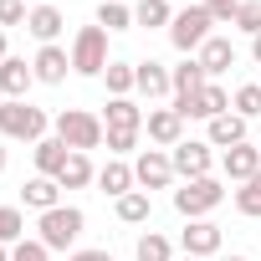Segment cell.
I'll list each match as a JSON object with an SVG mask.
<instances>
[{"mask_svg": "<svg viewBox=\"0 0 261 261\" xmlns=\"http://www.w3.org/2000/svg\"><path fill=\"white\" fill-rule=\"evenodd\" d=\"M51 128H57V139H62V144H67L72 154L102 149V139H108L102 118H97V113H87V108H62V113L51 118Z\"/></svg>", "mask_w": 261, "mask_h": 261, "instance_id": "1", "label": "cell"}, {"mask_svg": "<svg viewBox=\"0 0 261 261\" xmlns=\"http://www.w3.org/2000/svg\"><path fill=\"white\" fill-rule=\"evenodd\" d=\"M51 118L41 108H31L26 97H6L0 102V139H21V144H41Z\"/></svg>", "mask_w": 261, "mask_h": 261, "instance_id": "2", "label": "cell"}, {"mask_svg": "<svg viewBox=\"0 0 261 261\" xmlns=\"http://www.w3.org/2000/svg\"><path fill=\"white\" fill-rule=\"evenodd\" d=\"M36 241L46 246V251H72L77 246V236L87 230V215L77 210V205H57V210H46L41 220H36Z\"/></svg>", "mask_w": 261, "mask_h": 261, "instance_id": "3", "label": "cell"}, {"mask_svg": "<svg viewBox=\"0 0 261 261\" xmlns=\"http://www.w3.org/2000/svg\"><path fill=\"white\" fill-rule=\"evenodd\" d=\"M215 16L205 11V6H185V11H174V21H169V41H174V51H185V57H195L215 31Z\"/></svg>", "mask_w": 261, "mask_h": 261, "instance_id": "4", "label": "cell"}, {"mask_svg": "<svg viewBox=\"0 0 261 261\" xmlns=\"http://www.w3.org/2000/svg\"><path fill=\"white\" fill-rule=\"evenodd\" d=\"M215 205H225V185H220L215 174H205V179H185V185L174 190V210H179L185 220H205Z\"/></svg>", "mask_w": 261, "mask_h": 261, "instance_id": "5", "label": "cell"}, {"mask_svg": "<svg viewBox=\"0 0 261 261\" xmlns=\"http://www.w3.org/2000/svg\"><path fill=\"white\" fill-rule=\"evenodd\" d=\"M72 72L77 77H102L108 72V31L102 26H82L72 36Z\"/></svg>", "mask_w": 261, "mask_h": 261, "instance_id": "6", "label": "cell"}, {"mask_svg": "<svg viewBox=\"0 0 261 261\" xmlns=\"http://www.w3.org/2000/svg\"><path fill=\"white\" fill-rule=\"evenodd\" d=\"M134 179H139V190H169V185L179 179L169 149H144V154L134 159Z\"/></svg>", "mask_w": 261, "mask_h": 261, "instance_id": "7", "label": "cell"}, {"mask_svg": "<svg viewBox=\"0 0 261 261\" xmlns=\"http://www.w3.org/2000/svg\"><path fill=\"white\" fill-rule=\"evenodd\" d=\"M169 159H174V174H179V179H205V174L215 169V154H210L205 139H185V144H174Z\"/></svg>", "mask_w": 261, "mask_h": 261, "instance_id": "8", "label": "cell"}, {"mask_svg": "<svg viewBox=\"0 0 261 261\" xmlns=\"http://www.w3.org/2000/svg\"><path fill=\"white\" fill-rule=\"evenodd\" d=\"M179 246H185V256H195V261L220 256V225H215V220H190V225L179 230Z\"/></svg>", "mask_w": 261, "mask_h": 261, "instance_id": "9", "label": "cell"}, {"mask_svg": "<svg viewBox=\"0 0 261 261\" xmlns=\"http://www.w3.org/2000/svg\"><path fill=\"white\" fill-rule=\"evenodd\" d=\"M31 72H36V82L62 87V82H67V72H72V51H67V46H41V51L31 57Z\"/></svg>", "mask_w": 261, "mask_h": 261, "instance_id": "10", "label": "cell"}, {"mask_svg": "<svg viewBox=\"0 0 261 261\" xmlns=\"http://www.w3.org/2000/svg\"><path fill=\"white\" fill-rule=\"evenodd\" d=\"M220 174L236 179V185H246L251 174H261V144H236V149H225V154H220Z\"/></svg>", "mask_w": 261, "mask_h": 261, "instance_id": "11", "label": "cell"}, {"mask_svg": "<svg viewBox=\"0 0 261 261\" xmlns=\"http://www.w3.org/2000/svg\"><path fill=\"white\" fill-rule=\"evenodd\" d=\"M144 128H149V144H159V149L185 144V118H179L174 108H154V113L144 118Z\"/></svg>", "mask_w": 261, "mask_h": 261, "instance_id": "12", "label": "cell"}, {"mask_svg": "<svg viewBox=\"0 0 261 261\" xmlns=\"http://www.w3.org/2000/svg\"><path fill=\"white\" fill-rule=\"evenodd\" d=\"M21 205L46 215V210H57V205H62V185H57L51 174H31V179L21 185Z\"/></svg>", "mask_w": 261, "mask_h": 261, "instance_id": "13", "label": "cell"}, {"mask_svg": "<svg viewBox=\"0 0 261 261\" xmlns=\"http://www.w3.org/2000/svg\"><path fill=\"white\" fill-rule=\"evenodd\" d=\"M31 82H36V72H31L26 57H6L0 62V97H26Z\"/></svg>", "mask_w": 261, "mask_h": 261, "instance_id": "14", "label": "cell"}, {"mask_svg": "<svg viewBox=\"0 0 261 261\" xmlns=\"http://www.w3.org/2000/svg\"><path fill=\"white\" fill-rule=\"evenodd\" d=\"M26 31H31L41 46H57V36L67 31V21H62V11H57V6H31V16H26Z\"/></svg>", "mask_w": 261, "mask_h": 261, "instance_id": "15", "label": "cell"}, {"mask_svg": "<svg viewBox=\"0 0 261 261\" xmlns=\"http://www.w3.org/2000/svg\"><path fill=\"white\" fill-rule=\"evenodd\" d=\"M205 144H210V149H236V144H246V118H241V113H220V118H210Z\"/></svg>", "mask_w": 261, "mask_h": 261, "instance_id": "16", "label": "cell"}, {"mask_svg": "<svg viewBox=\"0 0 261 261\" xmlns=\"http://www.w3.org/2000/svg\"><path fill=\"white\" fill-rule=\"evenodd\" d=\"M97 185H102V195H113V200H123L128 190H139L134 164H128V159H108V164L97 169Z\"/></svg>", "mask_w": 261, "mask_h": 261, "instance_id": "17", "label": "cell"}, {"mask_svg": "<svg viewBox=\"0 0 261 261\" xmlns=\"http://www.w3.org/2000/svg\"><path fill=\"white\" fill-rule=\"evenodd\" d=\"M195 57H200L205 77H220V72H230V67H236V46H230V36H210Z\"/></svg>", "mask_w": 261, "mask_h": 261, "instance_id": "18", "label": "cell"}, {"mask_svg": "<svg viewBox=\"0 0 261 261\" xmlns=\"http://www.w3.org/2000/svg\"><path fill=\"white\" fill-rule=\"evenodd\" d=\"M144 108L134 97H108V113H102V128H134V134H144Z\"/></svg>", "mask_w": 261, "mask_h": 261, "instance_id": "19", "label": "cell"}, {"mask_svg": "<svg viewBox=\"0 0 261 261\" xmlns=\"http://www.w3.org/2000/svg\"><path fill=\"white\" fill-rule=\"evenodd\" d=\"M134 72H139V92H144L149 102L174 92V77H169V67H159V62H134Z\"/></svg>", "mask_w": 261, "mask_h": 261, "instance_id": "20", "label": "cell"}, {"mask_svg": "<svg viewBox=\"0 0 261 261\" xmlns=\"http://www.w3.org/2000/svg\"><path fill=\"white\" fill-rule=\"evenodd\" d=\"M31 149H36V174H51V179H57V174H62V164L72 159V149H67L57 134H46V139H41V144H31Z\"/></svg>", "mask_w": 261, "mask_h": 261, "instance_id": "21", "label": "cell"}, {"mask_svg": "<svg viewBox=\"0 0 261 261\" xmlns=\"http://www.w3.org/2000/svg\"><path fill=\"white\" fill-rule=\"evenodd\" d=\"M149 215H154L149 190H128V195L118 200V220H123V225H149Z\"/></svg>", "mask_w": 261, "mask_h": 261, "instance_id": "22", "label": "cell"}, {"mask_svg": "<svg viewBox=\"0 0 261 261\" xmlns=\"http://www.w3.org/2000/svg\"><path fill=\"white\" fill-rule=\"evenodd\" d=\"M169 77H174V97H190V92H200V87L210 82V77H205V67H200V57H185Z\"/></svg>", "mask_w": 261, "mask_h": 261, "instance_id": "23", "label": "cell"}, {"mask_svg": "<svg viewBox=\"0 0 261 261\" xmlns=\"http://www.w3.org/2000/svg\"><path fill=\"white\" fill-rule=\"evenodd\" d=\"M92 179H97V169H92V159H87V154H72V159L62 164V174H57V185H62V190H87Z\"/></svg>", "mask_w": 261, "mask_h": 261, "instance_id": "24", "label": "cell"}, {"mask_svg": "<svg viewBox=\"0 0 261 261\" xmlns=\"http://www.w3.org/2000/svg\"><path fill=\"white\" fill-rule=\"evenodd\" d=\"M102 82H108V97H128V92H139V72H134V62H108Z\"/></svg>", "mask_w": 261, "mask_h": 261, "instance_id": "25", "label": "cell"}, {"mask_svg": "<svg viewBox=\"0 0 261 261\" xmlns=\"http://www.w3.org/2000/svg\"><path fill=\"white\" fill-rule=\"evenodd\" d=\"M174 21V6L169 0H139L134 6V26H144V31H159V26H169Z\"/></svg>", "mask_w": 261, "mask_h": 261, "instance_id": "26", "label": "cell"}, {"mask_svg": "<svg viewBox=\"0 0 261 261\" xmlns=\"http://www.w3.org/2000/svg\"><path fill=\"white\" fill-rule=\"evenodd\" d=\"M134 261H174V246H169V236H159V230H144V236H139V246H134Z\"/></svg>", "mask_w": 261, "mask_h": 261, "instance_id": "27", "label": "cell"}, {"mask_svg": "<svg viewBox=\"0 0 261 261\" xmlns=\"http://www.w3.org/2000/svg\"><path fill=\"white\" fill-rule=\"evenodd\" d=\"M97 26H102V31H128V26H134V6H123V0H102V6H97Z\"/></svg>", "mask_w": 261, "mask_h": 261, "instance_id": "28", "label": "cell"}, {"mask_svg": "<svg viewBox=\"0 0 261 261\" xmlns=\"http://www.w3.org/2000/svg\"><path fill=\"white\" fill-rule=\"evenodd\" d=\"M16 241H26V215L21 205H0V246H16Z\"/></svg>", "mask_w": 261, "mask_h": 261, "instance_id": "29", "label": "cell"}, {"mask_svg": "<svg viewBox=\"0 0 261 261\" xmlns=\"http://www.w3.org/2000/svg\"><path fill=\"white\" fill-rule=\"evenodd\" d=\"M230 108L251 123V118H261V82H246V87H236V97H230Z\"/></svg>", "mask_w": 261, "mask_h": 261, "instance_id": "30", "label": "cell"}, {"mask_svg": "<svg viewBox=\"0 0 261 261\" xmlns=\"http://www.w3.org/2000/svg\"><path fill=\"white\" fill-rule=\"evenodd\" d=\"M236 210H241L246 220H256V215H261V174H251V179L236 190Z\"/></svg>", "mask_w": 261, "mask_h": 261, "instance_id": "31", "label": "cell"}, {"mask_svg": "<svg viewBox=\"0 0 261 261\" xmlns=\"http://www.w3.org/2000/svg\"><path fill=\"white\" fill-rule=\"evenodd\" d=\"M230 26L246 31V36H261V0H241V11H236Z\"/></svg>", "mask_w": 261, "mask_h": 261, "instance_id": "32", "label": "cell"}, {"mask_svg": "<svg viewBox=\"0 0 261 261\" xmlns=\"http://www.w3.org/2000/svg\"><path fill=\"white\" fill-rule=\"evenodd\" d=\"M102 144H108L113 159H123V154H134V149H139V134H134V128H108V139H102Z\"/></svg>", "mask_w": 261, "mask_h": 261, "instance_id": "33", "label": "cell"}, {"mask_svg": "<svg viewBox=\"0 0 261 261\" xmlns=\"http://www.w3.org/2000/svg\"><path fill=\"white\" fill-rule=\"evenodd\" d=\"M26 0H0V31H6V26H26Z\"/></svg>", "mask_w": 261, "mask_h": 261, "instance_id": "34", "label": "cell"}, {"mask_svg": "<svg viewBox=\"0 0 261 261\" xmlns=\"http://www.w3.org/2000/svg\"><path fill=\"white\" fill-rule=\"evenodd\" d=\"M11 261H51V251L41 241H16L11 246Z\"/></svg>", "mask_w": 261, "mask_h": 261, "instance_id": "35", "label": "cell"}, {"mask_svg": "<svg viewBox=\"0 0 261 261\" xmlns=\"http://www.w3.org/2000/svg\"><path fill=\"white\" fill-rule=\"evenodd\" d=\"M200 6L215 16V21H236V11H241V0H200Z\"/></svg>", "mask_w": 261, "mask_h": 261, "instance_id": "36", "label": "cell"}, {"mask_svg": "<svg viewBox=\"0 0 261 261\" xmlns=\"http://www.w3.org/2000/svg\"><path fill=\"white\" fill-rule=\"evenodd\" d=\"M67 261H113V251H102V246H92V251H72Z\"/></svg>", "mask_w": 261, "mask_h": 261, "instance_id": "37", "label": "cell"}, {"mask_svg": "<svg viewBox=\"0 0 261 261\" xmlns=\"http://www.w3.org/2000/svg\"><path fill=\"white\" fill-rule=\"evenodd\" d=\"M251 62L261 67V36H251Z\"/></svg>", "mask_w": 261, "mask_h": 261, "instance_id": "38", "label": "cell"}, {"mask_svg": "<svg viewBox=\"0 0 261 261\" xmlns=\"http://www.w3.org/2000/svg\"><path fill=\"white\" fill-rule=\"evenodd\" d=\"M6 164H11V154H6V139H0V174H6Z\"/></svg>", "mask_w": 261, "mask_h": 261, "instance_id": "39", "label": "cell"}, {"mask_svg": "<svg viewBox=\"0 0 261 261\" xmlns=\"http://www.w3.org/2000/svg\"><path fill=\"white\" fill-rule=\"evenodd\" d=\"M6 57H11V51H6V31H0V62H6Z\"/></svg>", "mask_w": 261, "mask_h": 261, "instance_id": "40", "label": "cell"}, {"mask_svg": "<svg viewBox=\"0 0 261 261\" xmlns=\"http://www.w3.org/2000/svg\"><path fill=\"white\" fill-rule=\"evenodd\" d=\"M215 261H246V256H225V251H220V256H215Z\"/></svg>", "mask_w": 261, "mask_h": 261, "instance_id": "41", "label": "cell"}, {"mask_svg": "<svg viewBox=\"0 0 261 261\" xmlns=\"http://www.w3.org/2000/svg\"><path fill=\"white\" fill-rule=\"evenodd\" d=\"M0 261H11V246H0Z\"/></svg>", "mask_w": 261, "mask_h": 261, "instance_id": "42", "label": "cell"}, {"mask_svg": "<svg viewBox=\"0 0 261 261\" xmlns=\"http://www.w3.org/2000/svg\"><path fill=\"white\" fill-rule=\"evenodd\" d=\"M179 261H195V256H179Z\"/></svg>", "mask_w": 261, "mask_h": 261, "instance_id": "43", "label": "cell"}, {"mask_svg": "<svg viewBox=\"0 0 261 261\" xmlns=\"http://www.w3.org/2000/svg\"><path fill=\"white\" fill-rule=\"evenodd\" d=\"M0 102H6V97H0Z\"/></svg>", "mask_w": 261, "mask_h": 261, "instance_id": "44", "label": "cell"}]
</instances>
